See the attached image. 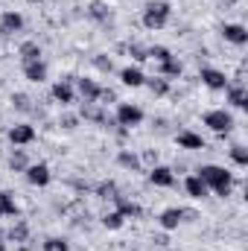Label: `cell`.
Here are the masks:
<instances>
[{"mask_svg": "<svg viewBox=\"0 0 248 251\" xmlns=\"http://www.w3.org/2000/svg\"><path fill=\"white\" fill-rule=\"evenodd\" d=\"M82 117H85V120H94V123H102V126H105V120H108V117H105L99 108H94V102H85V108H82Z\"/></svg>", "mask_w": 248, "mask_h": 251, "instance_id": "obj_26", "label": "cell"}, {"mask_svg": "<svg viewBox=\"0 0 248 251\" xmlns=\"http://www.w3.org/2000/svg\"><path fill=\"white\" fill-rule=\"evenodd\" d=\"M204 126H207L210 131H216V134H228V131L234 128V117H231L225 108H213V111L204 114Z\"/></svg>", "mask_w": 248, "mask_h": 251, "instance_id": "obj_4", "label": "cell"}, {"mask_svg": "<svg viewBox=\"0 0 248 251\" xmlns=\"http://www.w3.org/2000/svg\"><path fill=\"white\" fill-rule=\"evenodd\" d=\"M53 100H56L59 105H73L76 94H73V82H70V79H62V82L53 85Z\"/></svg>", "mask_w": 248, "mask_h": 251, "instance_id": "obj_8", "label": "cell"}, {"mask_svg": "<svg viewBox=\"0 0 248 251\" xmlns=\"http://www.w3.org/2000/svg\"><path fill=\"white\" fill-rule=\"evenodd\" d=\"M173 15V6L167 0H149L143 6V26L146 29H164Z\"/></svg>", "mask_w": 248, "mask_h": 251, "instance_id": "obj_2", "label": "cell"}, {"mask_svg": "<svg viewBox=\"0 0 248 251\" xmlns=\"http://www.w3.org/2000/svg\"><path fill=\"white\" fill-rule=\"evenodd\" d=\"M29 3H41V0H29Z\"/></svg>", "mask_w": 248, "mask_h": 251, "instance_id": "obj_40", "label": "cell"}, {"mask_svg": "<svg viewBox=\"0 0 248 251\" xmlns=\"http://www.w3.org/2000/svg\"><path fill=\"white\" fill-rule=\"evenodd\" d=\"M225 94H228V102H231L234 108H246V105H248V94H246V88H243V82L228 85V88H225Z\"/></svg>", "mask_w": 248, "mask_h": 251, "instance_id": "obj_15", "label": "cell"}, {"mask_svg": "<svg viewBox=\"0 0 248 251\" xmlns=\"http://www.w3.org/2000/svg\"><path fill=\"white\" fill-rule=\"evenodd\" d=\"M76 88H79V94H82L85 102H97L99 100V91H102L94 79H76Z\"/></svg>", "mask_w": 248, "mask_h": 251, "instance_id": "obj_14", "label": "cell"}, {"mask_svg": "<svg viewBox=\"0 0 248 251\" xmlns=\"http://www.w3.org/2000/svg\"><path fill=\"white\" fill-rule=\"evenodd\" d=\"M143 161H146V164H155V161H158V155H155V152H143Z\"/></svg>", "mask_w": 248, "mask_h": 251, "instance_id": "obj_37", "label": "cell"}, {"mask_svg": "<svg viewBox=\"0 0 248 251\" xmlns=\"http://www.w3.org/2000/svg\"><path fill=\"white\" fill-rule=\"evenodd\" d=\"M29 164H26V155H24V149H18L12 158H9V170H15V173H24Z\"/></svg>", "mask_w": 248, "mask_h": 251, "instance_id": "obj_28", "label": "cell"}, {"mask_svg": "<svg viewBox=\"0 0 248 251\" xmlns=\"http://www.w3.org/2000/svg\"><path fill=\"white\" fill-rule=\"evenodd\" d=\"M114 201H117V210L123 213L125 219H137V216H140V207H137L134 201H128L125 196H114Z\"/></svg>", "mask_w": 248, "mask_h": 251, "instance_id": "obj_20", "label": "cell"}, {"mask_svg": "<svg viewBox=\"0 0 248 251\" xmlns=\"http://www.w3.org/2000/svg\"><path fill=\"white\" fill-rule=\"evenodd\" d=\"M44 251H70V246L62 237H50V240H44Z\"/></svg>", "mask_w": 248, "mask_h": 251, "instance_id": "obj_31", "label": "cell"}, {"mask_svg": "<svg viewBox=\"0 0 248 251\" xmlns=\"http://www.w3.org/2000/svg\"><path fill=\"white\" fill-rule=\"evenodd\" d=\"M231 158H234V164H237V167H248V149H246V146H240V143H237V146H231Z\"/></svg>", "mask_w": 248, "mask_h": 251, "instance_id": "obj_29", "label": "cell"}, {"mask_svg": "<svg viewBox=\"0 0 248 251\" xmlns=\"http://www.w3.org/2000/svg\"><path fill=\"white\" fill-rule=\"evenodd\" d=\"M117 100V94L111 91V88H102L99 91V100H97V105H108V102H114Z\"/></svg>", "mask_w": 248, "mask_h": 251, "instance_id": "obj_33", "label": "cell"}, {"mask_svg": "<svg viewBox=\"0 0 248 251\" xmlns=\"http://www.w3.org/2000/svg\"><path fill=\"white\" fill-rule=\"evenodd\" d=\"M222 35H225V41H231V44H237V47H243L248 41V29L243 24H225V26H222Z\"/></svg>", "mask_w": 248, "mask_h": 251, "instance_id": "obj_12", "label": "cell"}, {"mask_svg": "<svg viewBox=\"0 0 248 251\" xmlns=\"http://www.w3.org/2000/svg\"><path fill=\"white\" fill-rule=\"evenodd\" d=\"M128 53H131V59H134V62H146V59H149V56H146V50H143V47H137V44H131V50H128Z\"/></svg>", "mask_w": 248, "mask_h": 251, "instance_id": "obj_34", "label": "cell"}, {"mask_svg": "<svg viewBox=\"0 0 248 251\" xmlns=\"http://www.w3.org/2000/svg\"><path fill=\"white\" fill-rule=\"evenodd\" d=\"M181 219H184V210H181V207H167V210L158 216V225H161L164 231H175V228L181 225Z\"/></svg>", "mask_w": 248, "mask_h": 251, "instance_id": "obj_10", "label": "cell"}, {"mask_svg": "<svg viewBox=\"0 0 248 251\" xmlns=\"http://www.w3.org/2000/svg\"><path fill=\"white\" fill-rule=\"evenodd\" d=\"M88 15H91L94 21H108V18H111V9H108L105 3L94 0V3H91V9H88Z\"/></svg>", "mask_w": 248, "mask_h": 251, "instance_id": "obj_23", "label": "cell"}, {"mask_svg": "<svg viewBox=\"0 0 248 251\" xmlns=\"http://www.w3.org/2000/svg\"><path fill=\"white\" fill-rule=\"evenodd\" d=\"M117 164L125 167V170H140V158H137L134 152H128V149H123V152L117 155Z\"/></svg>", "mask_w": 248, "mask_h": 251, "instance_id": "obj_24", "label": "cell"}, {"mask_svg": "<svg viewBox=\"0 0 248 251\" xmlns=\"http://www.w3.org/2000/svg\"><path fill=\"white\" fill-rule=\"evenodd\" d=\"M123 222H125V216L120 213V210H111V213H105V216H102V225H105V228H111V231H120V228H123Z\"/></svg>", "mask_w": 248, "mask_h": 251, "instance_id": "obj_25", "label": "cell"}, {"mask_svg": "<svg viewBox=\"0 0 248 251\" xmlns=\"http://www.w3.org/2000/svg\"><path fill=\"white\" fill-rule=\"evenodd\" d=\"M149 181H152L155 187H173V184H175V176H173L170 167H158V164H155V167L149 170Z\"/></svg>", "mask_w": 248, "mask_h": 251, "instance_id": "obj_9", "label": "cell"}, {"mask_svg": "<svg viewBox=\"0 0 248 251\" xmlns=\"http://www.w3.org/2000/svg\"><path fill=\"white\" fill-rule=\"evenodd\" d=\"M175 143H178V149H190V152L204 149V137L196 134V131H178L175 134Z\"/></svg>", "mask_w": 248, "mask_h": 251, "instance_id": "obj_13", "label": "cell"}, {"mask_svg": "<svg viewBox=\"0 0 248 251\" xmlns=\"http://www.w3.org/2000/svg\"><path fill=\"white\" fill-rule=\"evenodd\" d=\"M24 173H26V181H29L32 187H47V184L53 181V173H50L47 164H29Z\"/></svg>", "mask_w": 248, "mask_h": 251, "instance_id": "obj_6", "label": "cell"}, {"mask_svg": "<svg viewBox=\"0 0 248 251\" xmlns=\"http://www.w3.org/2000/svg\"><path fill=\"white\" fill-rule=\"evenodd\" d=\"M114 120H117V126H123V128H134V126L143 123V108L134 105V102H120Z\"/></svg>", "mask_w": 248, "mask_h": 251, "instance_id": "obj_3", "label": "cell"}, {"mask_svg": "<svg viewBox=\"0 0 248 251\" xmlns=\"http://www.w3.org/2000/svg\"><path fill=\"white\" fill-rule=\"evenodd\" d=\"M41 59V47L35 41H24L21 44V62H38Z\"/></svg>", "mask_w": 248, "mask_h": 251, "instance_id": "obj_21", "label": "cell"}, {"mask_svg": "<svg viewBox=\"0 0 248 251\" xmlns=\"http://www.w3.org/2000/svg\"><path fill=\"white\" fill-rule=\"evenodd\" d=\"M12 102H18V108H24V111H26V108H29V100H26V97H24V94H18V97H15V100H12Z\"/></svg>", "mask_w": 248, "mask_h": 251, "instance_id": "obj_36", "label": "cell"}, {"mask_svg": "<svg viewBox=\"0 0 248 251\" xmlns=\"http://www.w3.org/2000/svg\"><path fill=\"white\" fill-rule=\"evenodd\" d=\"M0 251H6V243H3V240H0Z\"/></svg>", "mask_w": 248, "mask_h": 251, "instance_id": "obj_39", "label": "cell"}, {"mask_svg": "<svg viewBox=\"0 0 248 251\" xmlns=\"http://www.w3.org/2000/svg\"><path fill=\"white\" fill-rule=\"evenodd\" d=\"M181 70H184V67H181V62H178L175 56H170L167 62H161V73H164V76H170V79H178V76H181Z\"/></svg>", "mask_w": 248, "mask_h": 251, "instance_id": "obj_22", "label": "cell"}, {"mask_svg": "<svg viewBox=\"0 0 248 251\" xmlns=\"http://www.w3.org/2000/svg\"><path fill=\"white\" fill-rule=\"evenodd\" d=\"M120 79H123L125 88H140V85L146 82V76H143L140 67H123V70H120Z\"/></svg>", "mask_w": 248, "mask_h": 251, "instance_id": "obj_17", "label": "cell"}, {"mask_svg": "<svg viewBox=\"0 0 248 251\" xmlns=\"http://www.w3.org/2000/svg\"><path fill=\"white\" fill-rule=\"evenodd\" d=\"M94 64H97L99 70H108V73H111V67H114V64H111V59H105V56H97V59H94Z\"/></svg>", "mask_w": 248, "mask_h": 251, "instance_id": "obj_35", "label": "cell"}, {"mask_svg": "<svg viewBox=\"0 0 248 251\" xmlns=\"http://www.w3.org/2000/svg\"><path fill=\"white\" fill-rule=\"evenodd\" d=\"M201 181H204V187L213 190L216 196H231V184H234V176L225 170V167H216V164H204L198 173H196Z\"/></svg>", "mask_w": 248, "mask_h": 251, "instance_id": "obj_1", "label": "cell"}, {"mask_svg": "<svg viewBox=\"0 0 248 251\" xmlns=\"http://www.w3.org/2000/svg\"><path fill=\"white\" fill-rule=\"evenodd\" d=\"M143 85H149V91L158 94V97H164V94L170 91V79H164V76H161V79H146Z\"/></svg>", "mask_w": 248, "mask_h": 251, "instance_id": "obj_27", "label": "cell"}, {"mask_svg": "<svg viewBox=\"0 0 248 251\" xmlns=\"http://www.w3.org/2000/svg\"><path fill=\"white\" fill-rule=\"evenodd\" d=\"M9 140L15 143V146H26V143H32L35 140V128L32 126H12L9 128Z\"/></svg>", "mask_w": 248, "mask_h": 251, "instance_id": "obj_11", "label": "cell"}, {"mask_svg": "<svg viewBox=\"0 0 248 251\" xmlns=\"http://www.w3.org/2000/svg\"><path fill=\"white\" fill-rule=\"evenodd\" d=\"M146 56H149V59H152V62H167V59H170V56H173V53H170V50H167V47H149V50H146Z\"/></svg>", "mask_w": 248, "mask_h": 251, "instance_id": "obj_32", "label": "cell"}, {"mask_svg": "<svg viewBox=\"0 0 248 251\" xmlns=\"http://www.w3.org/2000/svg\"><path fill=\"white\" fill-rule=\"evenodd\" d=\"M97 196H99V199H114V196H120V190H117L114 181H102V184L97 187Z\"/></svg>", "mask_w": 248, "mask_h": 251, "instance_id": "obj_30", "label": "cell"}, {"mask_svg": "<svg viewBox=\"0 0 248 251\" xmlns=\"http://www.w3.org/2000/svg\"><path fill=\"white\" fill-rule=\"evenodd\" d=\"M198 79H201V85H207L210 91H225V88L231 85V82H228V76H225L222 70H216V67H201Z\"/></svg>", "mask_w": 248, "mask_h": 251, "instance_id": "obj_5", "label": "cell"}, {"mask_svg": "<svg viewBox=\"0 0 248 251\" xmlns=\"http://www.w3.org/2000/svg\"><path fill=\"white\" fill-rule=\"evenodd\" d=\"M24 76L29 79V82H44L47 79V64L41 62H24Z\"/></svg>", "mask_w": 248, "mask_h": 251, "instance_id": "obj_16", "label": "cell"}, {"mask_svg": "<svg viewBox=\"0 0 248 251\" xmlns=\"http://www.w3.org/2000/svg\"><path fill=\"white\" fill-rule=\"evenodd\" d=\"M21 26H24V15L21 12H3L0 15V32L3 35H15V32H21Z\"/></svg>", "mask_w": 248, "mask_h": 251, "instance_id": "obj_7", "label": "cell"}, {"mask_svg": "<svg viewBox=\"0 0 248 251\" xmlns=\"http://www.w3.org/2000/svg\"><path fill=\"white\" fill-rule=\"evenodd\" d=\"M64 128H73V126H76V117H64Z\"/></svg>", "mask_w": 248, "mask_h": 251, "instance_id": "obj_38", "label": "cell"}, {"mask_svg": "<svg viewBox=\"0 0 248 251\" xmlns=\"http://www.w3.org/2000/svg\"><path fill=\"white\" fill-rule=\"evenodd\" d=\"M184 193L190 199H204L207 196V187H204V181L198 178V176H187L184 178Z\"/></svg>", "mask_w": 248, "mask_h": 251, "instance_id": "obj_18", "label": "cell"}, {"mask_svg": "<svg viewBox=\"0 0 248 251\" xmlns=\"http://www.w3.org/2000/svg\"><path fill=\"white\" fill-rule=\"evenodd\" d=\"M18 213V201L9 190H0V216H15Z\"/></svg>", "mask_w": 248, "mask_h": 251, "instance_id": "obj_19", "label": "cell"}]
</instances>
